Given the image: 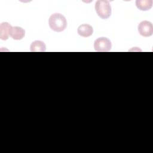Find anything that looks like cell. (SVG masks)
<instances>
[{
  "mask_svg": "<svg viewBox=\"0 0 153 153\" xmlns=\"http://www.w3.org/2000/svg\"><path fill=\"white\" fill-rule=\"evenodd\" d=\"M30 51L32 52H44L46 50V45L43 41L36 40L30 45Z\"/></svg>",
  "mask_w": 153,
  "mask_h": 153,
  "instance_id": "cell-8",
  "label": "cell"
},
{
  "mask_svg": "<svg viewBox=\"0 0 153 153\" xmlns=\"http://www.w3.org/2000/svg\"><path fill=\"white\" fill-rule=\"evenodd\" d=\"M25 30L19 26H14L11 27L10 36L15 40H20L25 36Z\"/></svg>",
  "mask_w": 153,
  "mask_h": 153,
  "instance_id": "cell-6",
  "label": "cell"
},
{
  "mask_svg": "<svg viewBox=\"0 0 153 153\" xmlns=\"http://www.w3.org/2000/svg\"><path fill=\"white\" fill-rule=\"evenodd\" d=\"M50 27L55 32H62L67 26V21L64 16L60 13H54L49 18Z\"/></svg>",
  "mask_w": 153,
  "mask_h": 153,
  "instance_id": "cell-1",
  "label": "cell"
},
{
  "mask_svg": "<svg viewBox=\"0 0 153 153\" xmlns=\"http://www.w3.org/2000/svg\"><path fill=\"white\" fill-rule=\"evenodd\" d=\"M95 10L97 15L103 19L109 18L111 14V7L106 0H98L95 4Z\"/></svg>",
  "mask_w": 153,
  "mask_h": 153,
  "instance_id": "cell-2",
  "label": "cell"
},
{
  "mask_svg": "<svg viewBox=\"0 0 153 153\" xmlns=\"http://www.w3.org/2000/svg\"><path fill=\"white\" fill-rule=\"evenodd\" d=\"M77 32L79 35L82 37H88L93 34V29L91 25L88 24H82L78 27Z\"/></svg>",
  "mask_w": 153,
  "mask_h": 153,
  "instance_id": "cell-5",
  "label": "cell"
},
{
  "mask_svg": "<svg viewBox=\"0 0 153 153\" xmlns=\"http://www.w3.org/2000/svg\"><path fill=\"white\" fill-rule=\"evenodd\" d=\"M112 47L111 41L105 37L97 38L94 42V48L96 51L99 52L109 51Z\"/></svg>",
  "mask_w": 153,
  "mask_h": 153,
  "instance_id": "cell-3",
  "label": "cell"
},
{
  "mask_svg": "<svg viewBox=\"0 0 153 153\" xmlns=\"http://www.w3.org/2000/svg\"><path fill=\"white\" fill-rule=\"evenodd\" d=\"M12 26L8 22H3L0 25V38L2 40H7L9 36Z\"/></svg>",
  "mask_w": 153,
  "mask_h": 153,
  "instance_id": "cell-7",
  "label": "cell"
},
{
  "mask_svg": "<svg viewBox=\"0 0 153 153\" xmlns=\"http://www.w3.org/2000/svg\"><path fill=\"white\" fill-rule=\"evenodd\" d=\"M138 31L140 35L145 37H149L152 35L153 26L151 22L143 20L138 25Z\"/></svg>",
  "mask_w": 153,
  "mask_h": 153,
  "instance_id": "cell-4",
  "label": "cell"
},
{
  "mask_svg": "<svg viewBox=\"0 0 153 153\" xmlns=\"http://www.w3.org/2000/svg\"><path fill=\"white\" fill-rule=\"evenodd\" d=\"M136 5L138 9L142 11H148L152 8V0H137Z\"/></svg>",
  "mask_w": 153,
  "mask_h": 153,
  "instance_id": "cell-9",
  "label": "cell"
}]
</instances>
